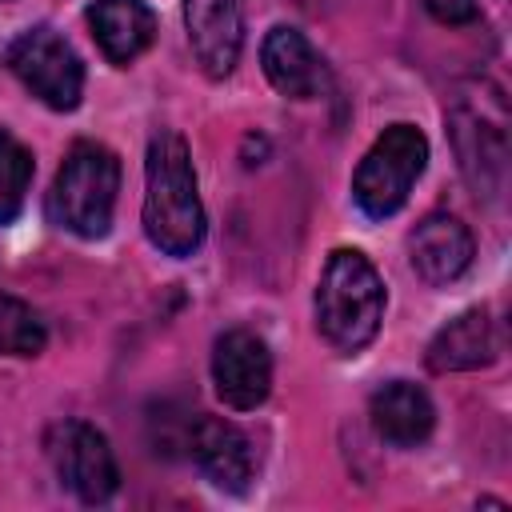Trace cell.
<instances>
[{"instance_id": "1", "label": "cell", "mask_w": 512, "mask_h": 512, "mask_svg": "<svg viewBox=\"0 0 512 512\" xmlns=\"http://www.w3.org/2000/svg\"><path fill=\"white\" fill-rule=\"evenodd\" d=\"M144 232L164 256H192L204 240V204L184 136L156 132L144 160Z\"/></svg>"}, {"instance_id": "2", "label": "cell", "mask_w": 512, "mask_h": 512, "mask_svg": "<svg viewBox=\"0 0 512 512\" xmlns=\"http://www.w3.org/2000/svg\"><path fill=\"white\" fill-rule=\"evenodd\" d=\"M384 320V284L364 252L336 248L316 284V328L340 352L372 344Z\"/></svg>"}, {"instance_id": "3", "label": "cell", "mask_w": 512, "mask_h": 512, "mask_svg": "<svg viewBox=\"0 0 512 512\" xmlns=\"http://www.w3.org/2000/svg\"><path fill=\"white\" fill-rule=\"evenodd\" d=\"M116 192H120L116 152L96 140H80V144H72V152L64 156V164L52 180L48 216H52V224H60L68 232L96 240L112 224Z\"/></svg>"}, {"instance_id": "4", "label": "cell", "mask_w": 512, "mask_h": 512, "mask_svg": "<svg viewBox=\"0 0 512 512\" xmlns=\"http://www.w3.org/2000/svg\"><path fill=\"white\" fill-rule=\"evenodd\" d=\"M428 164V140L412 124H392L376 136L352 176V200L364 216L384 220L404 208L412 184Z\"/></svg>"}, {"instance_id": "5", "label": "cell", "mask_w": 512, "mask_h": 512, "mask_svg": "<svg viewBox=\"0 0 512 512\" xmlns=\"http://www.w3.org/2000/svg\"><path fill=\"white\" fill-rule=\"evenodd\" d=\"M8 64L12 72L20 76V84L40 96L48 108L56 112H72L80 104V92H84V64L76 56V48L52 32L48 24L40 28H28L12 52H8Z\"/></svg>"}, {"instance_id": "6", "label": "cell", "mask_w": 512, "mask_h": 512, "mask_svg": "<svg viewBox=\"0 0 512 512\" xmlns=\"http://www.w3.org/2000/svg\"><path fill=\"white\" fill-rule=\"evenodd\" d=\"M48 460L60 476V484L80 496L84 504H104L116 484H120V468H116V456L104 440V432H96L92 424L84 420H60L48 428Z\"/></svg>"}, {"instance_id": "7", "label": "cell", "mask_w": 512, "mask_h": 512, "mask_svg": "<svg viewBox=\"0 0 512 512\" xmlns=\"http://www.w3.org/2000/svg\"><path fill=\"white\" fill-rule=\"evenodd\" d=\"M212 384L228 408H256L272 392V352L252 328H228L212 348Z\"/></svg>"}, {"instance_id": "8", "label": "cell", "mask_w": 512, "mask_h": 512, "mask_svg": "<svg viewBox=\"0 0 512 512\" xmlns=\"http://www.w3.org/2000/svg\"><path fill=\"white\" fill-rule=\"evenodd\" d=\"M184 28L196 64L220 80L244 48V0H184Z\"/></svg>"}, {"instance_id": "9", "label": "cell", "mask_w": 512, "mask_h": 512, "mask_svg": "<svg viewBox=\"0 0 512 512\" xmlns=\"http://www.w3.org/2000/svg\"><path fill=\"white\" fill-rule=\"evenodd\" d=\"M184 448L192 452L200 472L224 492H244L252 484V476H256L252 440L236 424H228L220 416H196L192 428H188V444Z\"/></svg>"}, {"instance_id": "10", "label": "cell", "mask_w": 512, "mask_h": 512, "mask_svg": "<svg viewBox=\"0 0 512 512\" xmlns=\"http://www.w3.org/2000/svg\"><path fill=\"white\" fill-rule=\"evenodd\" d=\"M408 256L424 284H452L472 264V232L456 216L432 212L412 228Z\"/></svg>"}, {"instance_id": "11", "label": "cell", "mask_w": 512, "mask_h": 512, "mask_svg": "<svg viewBox=\"0 0 512 512\" xmlns=\"http://www.w3.org/2000/svg\"><path fill=\"white\" fill-rule=\"evenodd\" d=\"M260 64H264V76L272 80V88L292 100H312L328 88V68L320 60V52L296 28H272L264 36Z\"/></svg>"}, {"instance_id": "12", "label": "cell", "mask_w": 512, "mask_h": 512, "mask_svg": "<svg viewBox=\"0 0 512 512\" xmlns=\"http://www.w3.org/2000/svg\"><path fill=\"white\" fill-rule=\"evenodd\" d=\"M496 352H500V336H496L492 316L484 308H468L432 336L424 360L432 372H472V368L492 364Z\"/></svg>"}, {"instance_id": "13", "label": "cell", "mask_w": 512, "mask_h": 512, "mask_svg": "<svg viewBox=\"0 0 512 512\" xmlns=\"http://www.w3.org/2000/svg\"><path fill=\"white\" fill-rule=\"evenodd\" d=\"M368 416H372V428L380 432V440L396 444V448H416L428 440L432 424H436V408L428 400L424 388H416L412 380H392V384H380L372 392V404H368Z\"/></svg>"}, {"instance_id": "14", "label": "cell", "mask_w": 512, "mask_h": 512, "mask_svg": "<svg viewBox=\"0 0 512 512\" xmlns=\"http://www.w3.org/2000/svg\"><path fill=\"white\" fill-rule=\"evenodd\" d=\"M88 28L112 64H132L156 36V16L144 0H92Z\"/></svg>"}, {"instance_id": "15", "label": "cell", "mask_w": 512, "mask_h": 512, "mask_svg": "<svg viewBox=\"0 0 512 512\" xmlns=\"http://www.w3.org/2000/svg\"><path fill=\"white\" fill-rule=\"evenodd\" d=\"M452 136L460 148V164L476 188H496L504 172V108L488 120L484 108H452Z\"/></svg>"}, {"instance_id": "16", "label": "cell", "mask_w": 512, "mask_h": 512, "mask_svg": "<svg viewBox=\"0 0 512 512\" xmlns=\"http://www.w3.org/2000/svg\"><path fill=\"white\" fill-rule=\"evenodd\" d=\"M28 184H32V152L8 128H0V224H12L20 216Z\"/></svg>"}, {"instance_id": "17", "label": "cell", "mask_w": 512, "mask_h": 512, "mask_svg": "<svg viewBox=\"0 0 512 512\" xmlns=\"http://www.w3.org/2000/svg\"><path fill=\"white\" fill-rule=\"evenodd\" d=\"M44 344L48 328L32 312V304L0 292V356H36Z\"/></svg>"}, {"instance_id": "18", "label": "cell", "mask_w": 512, "mask_h": 512, "mask_svg": "<svg viewBox=\"0 0 512 512\" xmlns=\"http://www.w3.org/2000/svg\"><path fill=\"white\" fill-rule=\"evenodd\" d=\"M424 8H428V16L432 20H440V24H472L476 20V0H420Z\"/></svg>"}]
</instances>
